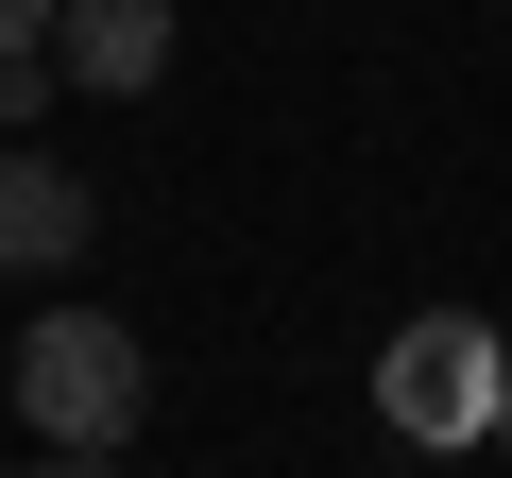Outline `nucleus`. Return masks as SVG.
<instances>
[{"label": "nucleus", "mask_w": 512, "mask_h": 478, "mask_svg": "<svg viewBox=\"0 0 512 478\" xmlns=\"http://www.w3.org/2000/svg\"><path fill=\"white\" fill-rule=\"evenodd\" d=\"M376 410H393L410 444H495V410H512L495 325H478V308H410V325L376 342Z\"/></svg>", "instance_id": "f257e3e1"}, {"label": "nucleus", "mask_w": 512, "mask_h": 478, "mask_svg": "<svg viewBox=\"0 0 512 478\" xmlns=\"http://www.w3.org/2000/svg\"><path fill=\"white\" fill-rule=\"evenodd\" d=\"M137 393H154V359H137V325H103V308H52V325L18 342V410H35L52 444H120Z\"/></svg>", "instance_id": "f03ea898"}, {"label": "nucleus", "mask_w": 512, "mask_h": 478, "mask_svg": "<svg viewBox=\"0 0 512 478\" xmlns=\"http://www.w3.org/2000/svg\"><path fill=\"white\" fill-rule=\"evenodd\" d=\"M52 86H86V103L171 86V0H69L52 18Z\"/></svg>", "instance_id": "7ed1b4c3"}, {"label": "nucleus", "mask_w": 512, "mask_h": 478, "mask_svg": "<svg viewBox=\"0 0 512 478\" xmlns=\"http://www.w3.org/2000/svg\"><path fill=\"white\" fill-rule=\"evenodd\" d=\"M86 222H103V205H86L52 154H0V274H69V257H86Z\"/></svg>", "instance_id": "20e7f679"}, {"label": "nucleus", "mask_w": 512, "mask_h": 478, "mask_svg": "<svg viewBox=\"0 0 512 478\" xmlns=\"http://www.w3.org/2000/svg\"><path fill=\"white\" fill-rule=\"evenodd\" d=\"M52 18L69 0H0V69H52Z\"/></svg>", "instance_id": "39448f33"}, {"label": "nucleus", "mask_w": 512, "mask_h": 478, "mask_svg": "<svg viewBox=\"0 0 512 478\" xmlns=\"http://www.w3.org/2000/svg\"><path fill=\"white\" fill-rule=\"evenodd\" d=\"M52 478H120V444H52Z\"/></svg>", "instance_id": "423d86ee"}]
</instances>
